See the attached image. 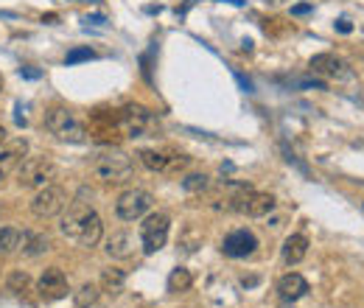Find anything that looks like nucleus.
<instances>
[{"mask_svg":"<svg viewBox=\"0 0 364 308\" xmlns=\"http://www.w3.org/2000/svg\"><path fill=\"white\" fill-rule=\"evenodd\" d=\"M59 227H62V233L68 238H73L82 247H96L104 238V222L96 213V208L87 202L84 191L73 202H68V208L62 210V224Z\"/></svg>","mask_w":364,"mask_h":308,"instance_id":"1","label":"nucleus"},{"mask_svg":"<svg viewBox=\"0 0 364 308\" xmlns=\"http://www.w3.org/2000/svg\"><path fill=\"white\" fill-rule=\"evenodd\" d=\"M132 171H135V163L121 148H104L90 163V174L101 185H123L126 180H132Z\"/></svg>","mask_w":364,"mask_h":308,"instance_id":"2","label":"nucleus"},{"mask_svg":"<svg viewBox=\"0 0 364 308\" xmlns=\"http://www.w3.org/2000/svg\"><path fill=\"white\" fill-rule=\"evenodd\" d=\"M118 123L126 137H154L160 132V118L143 104H126L118 109Z\"/></svg>","mask_w":364,"mask_h":308,"instance_id":"3","label":"nucleus"},{"mask_svg":"<svg viewBox=\"0 0 364 308\" xmlns=\"http://www.w3.org/2000/svg\"><path fill=\"white\" fill-rule=\"evenodd\" d=\"M45 129H48L56 140H65V143H87V140H90L87 126H84L68 107H51V109L45 112Z\"/></svg>","mask_w":364,"mask_h":308,"instance_id":"4","label":"nucleus"},{"mask_svg":"<svg viewBox=\"0 0 364 308\" xmlns=\"http://www.w3.org/2000/svg\"><path fill=\"white\" fill-rule=\"evenodd\" d=\"M137 157L154 174H179V171H185L188 163H191V157H185L182 151L168 148V146L165 148H143Z\"/></svg>","mask_w":364,"mask_h":308,"instance_id":"5","label":"nucleus"},{"mask_svg":"<svg viewBox=\"0 0 364 308\" xmlns=\"http://www.w3.org/2000/svg\"><path fill=\"white\" fill-rule=\"evenodd\" d=\"M168 230H171V219L168 213H151L143 219L140 224V247L146 255H154L165 247L168 241Z\"/></svg>","mask_w":364,"mask_h":308,"instance_id":"6","label":"nucleus"},{"mask_svg":"<svg viewBox=\"0 0 364 308\" xmlns=\"http://www.w3.org/2000/svg\"><path fill=\"white\" fill-rule=\"evenodd\" d=\"M56 177V166L48 157H26L17 169V183L23 188H43L51 185V180Z\"/></svg>","mask_w":364,"mask_h":308,"instance_id":"7","label":"nucleus"},{"mask_svg":"<svg viewBox=\"0 0 364 308\" xmlns=\"http://www.w3.org/2000/svg\"><path fill=\"white\" fill-rule=\"evenodd\" d=\"M151 205H154V197H151L149 191H143V188H129V191H123V194L118 197L115 213H118L121 222H137V219H143V216L151 210Z\"/></svg>","mask_w":364,"mask_h":308,"instance_id":"8","label":"nucleus"},{"mask_svg":"<svg viewBox=\"0 0 364 308\" xmlns=\"http://www.w3.org/2000/svg\"><path fill=\"white\" fill-rule=\"evenodd\" d=\"M68 202L70 199H68L65 188H59V185H43L37 191V197L31 199V213L37 219H51V216H59L68 208Z\"/></svg>","mask_w":364,"mask_h":308,"instance_id":"9","label":"nucleus"},{"mask_svg":"<svg viewBox=\"0 0 364 308\" xmlns=\"http://www.w3.org/2000/svg\"><path fill=\"white\" fill-rule=\"evenodd\" d=\"M230 202H233V210H238L241 216H250V219H261L275 210V197L258 194V191H241Z\"/></svg>","mask_w":364,"mask_h":308,"instance_id":"10","label":"nucleus"},{"mask_svg":"<svg viewBox=\"0 0 364 308\" xmlns=\"http://www.w3.org/2000/svg\"><path fill=\"white\" fill-rule=\"evenodd\" d=\"M311 73L314 76H322V79H331V82H344V79H353V70L344 59H339L336 54H317L311 59Z\"/></svg>","mask_w":364,"mask_h":308,"instance_id":"11","label":"nucleus"},{"mask_svg":"<svg viewBox=\"0 0 364 308\" xmlns=\"http://www.w3.org/2000/svg\"><path fill=\"white\" fill-rule=\"evenodd\" d=\"M68 277H65V272L62 269H56V266H51V269H45L43 275H40V280H37V294H40V300H45V302H56V300H62V297H68Z\"/></svg>","mask_w":364,"mask_h":308,"instance_id":"12","label":"nucleus"},{"mask_svg":"<svg viewBox=\"0 0 364 308\" xmlns=\"http://www.w3.org/2000/svg\"><path fill=\"white\" fill-rule=\"evenodd\" d=\"M26 154H29V140L26 137L6 140L3 146H0V183L20 169V163L26 160Z\"/></svg>","mask_w":364,"mask_h":308,"instance_id":"13","label":"nucleus"},{"mask_svg":"<svg viewBox=\"0 0 364 308\" xmlns=\"http://www.w3.org/2000/svg\"><path fill=\"white\" fill-rule=\"evenodd\" d=\"M258 247V238L252 230H233L225 241H222V252L230 258H250Z\"/></svg>","mask_w":364,"mask_h":308,"instance_id":"14","label":"nucleus"},{"mask_svg":"<svg viewBox=\"0 0 364 308\" xmlns=\"http://www.w3.org/2000/svg\"><path fill=\"white\" fill-rule=\"evenodd\" d=\"M107 255L115 258V261H123V258H132L135 255V236L129 230H115L109 238H107Z\"/></svg>","mask_w":364,"mask_h":308,"instance_id":"15","label":"nucleus"},{"mask_svg":"<svg viewBox=\"0 0 364 308\" xmlns=\"http://www.w3.org/2000/svg\"><path fill=\"white\" fill-rule=\"evenodd\" d=\"M278 294H280L283 300L294 302V300H300V297L308 294V280H305L303 275H297V272H289V275H283V277L278 280Z\"/></svg>","mask_w":364,"mask_h":308,"instance_id":"16","label":"nucleus"},{"mask_svg":"<svg viewBox=\"0 0 364 308\" xmlns=\"http://www.w3.org/2000/svg\"><path fill=\"white\" fill-rule=\"evenodd\" d=\"M283 261L289 263V266H294V263H300L305 255H308V238L303 236V233H294V236H289L286 241H283Z\"/></svg>","mask_w":364,"mask_h":308,"instance_id":"17","label":"nucleus"},{"mask_svg":"<svg viewBox=\"0 0 364 308\" xmlns=\"http://www.w3.org/2000/svg\"><path fill=\"white\" fill-rule=\"evenodd\" d=\"M20 249H23L26 258H37V255H43V252L51 249V238L45 233H23Z\"/></svg>","mask_w":364,"mask_h":308,"instance_id":"18","label":"nucleus"},{"mask_svg":"<svg viewBox=\"0 0 364 308\" xmlns=\"http://www.w3.org/2000/svg\"><path fill=\"white\" fill-rule=\"evenodd\" d=\"M23 244V233L17 227H3L0 230V255H12Z\"/></svg>","mask_w":364,"mask_h":308,"instance_id":"19","label":"nucleus"},{"mask_svg":"<svg viewBox=\"0 0 364 308\" xmlns=\"http://www.w3.org/2000/svg\"><path fill=\"white\" fill-rule=\"evenodd\" d=\"M194 286V275L188 272V269H182V266H176L171 275H168V291L171 294H179V291H188Z\"/></svg>","mask_w":364,"mask_h":308,"instance_id":"20","label":"nucleus"},{"mask_svg":"<svg viewBox=\"0 0 364 308\" xmlns=\"http://www.w3.org/2000/svg\"><path fill=\"white\" fill-rule=\"evenodd\" d=\"M123 283H126V275L121 272V269H115V266H109V269H104V275H101V288L107 291V294H118L121 288H123Z\"/></svg>","mask_w":364,"mask_h":308,"instance_id":"21","label":"nucleus"},{"mask_svg":"<svg viewBox=\"0 0 364 308\" xmlns=\"http://www.w3.org/2000/svg\"><path fill=\"white\" fill-rule=\"evenodd\" d=\"M98 291H101L98 283H84V286L73 294V308H90V305L98 300Z\"/></svg>","mask_w":364,"mask_h":308,"instance_id":"22","label":"nucleus"},{"mask_svg":"<svg viewBox=\"0 0 364 308\" xmlns=\"http://www.w3.org/2000/svg\"><path fill=\"white\" fill-rule=\"evenodd\" d=\"M90 59H96V54L90 48H70L65 56V65H79V62H90Z\"/></svg>","mask_w":364,"mask_h":308,"instance_id":"23","label":"nucleus"},{"mask_svg":"<svg viewBox=\"0 0 364 308\" xmlns=\"http://www.w3.org/2000/svg\"><path fill=\"white\" fill-rule=\"evenodd\" d=\"M26 288H29V275H26V272H15V275L9 277V291L23 294Z\"/></svg>","mask_w":364,"mask_h":308,"instance_id":"24","label":"nucleus"},{"mask_svg":"<svg viewBox=\"0 0 364 308\" xmlns=\"http://www.w3.org/2000/svg\"><path fill=\"white\" fill-rule=\"evenodd\" d=\"M205 185H208L205 174H191V177L182 180V188H185V191H205Z\"/></svg>","mask_w":364,"mask_h":308,"instance_id":"25","label":"nucleus"},{"mask_svg":"<svg viewBox=\"0 0 364 308\" xmlns=\"http://www.w3.org/2000/svg\"><path fill=\"white\" fill-rule=\"evenodd\" d=\"M308 12H311V6H308V3H300V6H294V9H291V15H294V17H297V15H308Z\"/></svg>","mask_w":364,"mask_h":308,"instance_id":"26","label":"nucleus"},{"mask_svg":"<svg viewBox=\"0 0 364 308\" xmlns=\"http://www.w3.org/2000/svg\"><path fill=\"white\" fill-rule=\"evenodd\" d=\"M336 29H339L342 34H350V29H353V26H350L347 20H339V23H336Z\"/></svg>","mask_w":364,"mask_h":308,"instance_id":"27","label":"nucleus"},{"mask_svg":"<svg viewBox=\"0 0 364 308\" xmlns=\"http://www.w3.org/2000/svg\"><path fill=\"white\" fill-rule=\"evenodd\" d=\"M20 73H23V76H29V79H37V76H40V70H29V68H23Z\"/></svg>","mask_w":364,"mask_h":308,"instance_id":"28","label":"nucleus"},{"mask_svg":"<svg viewBox=\"0 0 364 308\" xmlns=\"http://www.w3.org/2000/svg\"><path fill=\"white\" fill-rule=\"evenodd\" d=\"M6 143V126H0V146Z\"/></svg>","mask_w":364,"mask_h":308,"instance_id":"29","label":"nucleus"},{"mask_svg":"<svg viewBox=\"0 0 364 308\" xmlns=\"http://www.w3.org/2000/svg\"><path fill=\"white\" fill-rule=\"evenodd\" d=\"M0 93H3V76H0Z\"/></svg>","mask_w":364,"mask_h":308,"instance_id":"30","label":"nucleus"}]
</instances>
